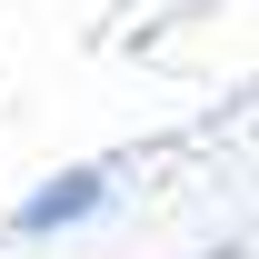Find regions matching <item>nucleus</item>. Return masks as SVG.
<instances>
[{
  "label": "nucleus",
  "instance_id": "obj_1",
  "mask_svg": "<svg viewBox=\"0 0 259 259\" xmlns=\"http://www.w3.org/2000/svg\"><path fill=\"white\" fill-rule=\"evenodd\" d=\"M80 209H100V180L80 169V180H50V190L20 209V229H50V220H80Z\"/></svg>",
  "mask_w": 259,
  "mask_h": 259
}]
</instances>
